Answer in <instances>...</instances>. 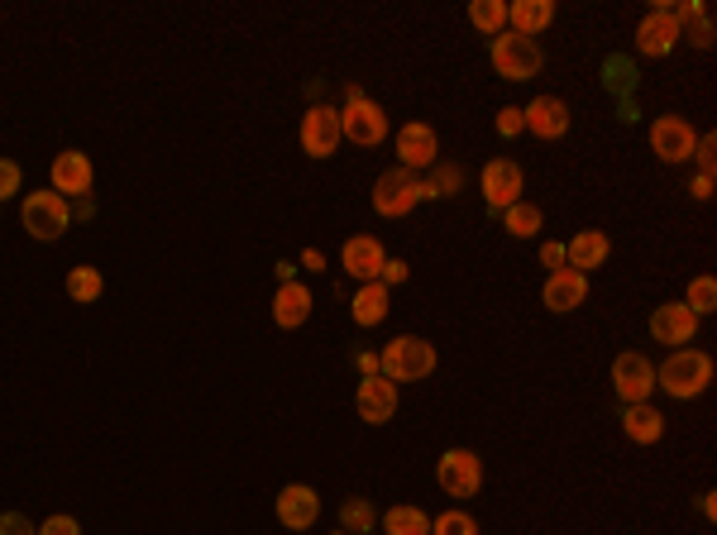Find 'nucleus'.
<instances>
[{"instance_id":"nucleus-1","label":"nucleus","mask_w":717,"mask_h":535,"mask_svg":"<svg viewBox=\"0 0 717 535\" xmlns=\"http://www.w3.org/2000/svg\"><path fill=\"white\" fill-rule=\"evenodd\" d=\"M378 373L388 383H421L436 373V345L421 335H397L392 345L378 354Z\"/></svg>"},{"instance_id":"nucleus-2","label":"nucleus","mask_w":717,"mask_h":535,"mask_svg":"<svg viewBox=\"0 0 717 535\" xmlns=\"http://www.w3.org/2000/svg\"><path fill=\"white\" fill-rule=\"evenodd\" d=\"M713 383V359L704 349H675L669 359L656 368V387H665L669 397L689 402Z\"/></svg>"},{"instance_id":"nucleus-3","label":"nucleus","mask_w":717,"mask_h":535,"mask_svg":"<svg viewBox=\"0 0 717 535\" xmlns=\"http://www.w3.org/2000/svg\"><path fill=\"white\" fill-rule=\"evenodd\" d=\"M492 68H498L507 82H531V77L546 68V53H540L536 39H521L512 29H502V34L492 39Z\"/></svg>"},{"instance_id":"nucleus-4","label":"nucleus","mask_w":717,"mask_h":535,"mask_svg":"<svg viewBox=\"0 0 717 535\" xmlns=\"http://www.w3.org/2000/svg\"><path fill=\"white\" fill-rule=\"evenodd\" d=\"M20 220H24V230L34 235V239L53 245V239H62V230H68L72 206H68V197H58V191L48 187V191H34V197H24Z\"/></svg>"},{"instance_id":"nucleus-5","label":"nucleus","mask_w":717,"mask_h":535,"mask_svg":"<svg viewBox=\"0 0 717 535\" xmlns=\"http://www.w3.org/2000/svg\"><path fill=\"white\" fill-rule=\"evenodd\" d=\"M417 201H421V177L407 172V168H388L374 182V210H378V216H388V220L407 216Z\"/></svg>"},{"instance_id":"nucleus-6","label":"nucleus","mask_w":717,"mask_h":535,"mask_svg":"<svg viewBox=\"0 0 717 535\" xmlns=\"http://www.w3.org/2000/svg\"><path fill=\"white\" fill-rule=\"evenodd\" d=\"M436 478H440L445 493L465 502V497H474L478 488H484V464H478L474 449H445L440 464H436Z\"/></svg>"},{"instance_id":"nucleus-7","label":"nucleus","mask_w":717,"mask_h":535,"mask_svg":"<svg viewBox=\"0 0 717 535\" xmlns=\"http://www.w3.org/2000/svg\"><path fill=\"white\" fill-rule=\"evenodd\" d=\"M613 393L627 402H650V393H656V368H650V359L646 354H636V349H627V354H617L613 359Z\"/></svg>"},{"instance_id":"nucleus-8","label":"nucleus","mask_w":717,"mask_h":535,"mask_svg":"<svg viewBox=\"0 0 717 535\" xmlns=\"http://www.w3.org/2000/svg\"><path fill=\"white\" fill-rule=\"evenodd\" d=\"M340 135L349 143H359V149H374V143H382V135H388V116H382V106H374L369 96H364V101H349L340 110Z\"/></svg>"},{"instance_id":"nucleus-9","label":"nucleus","mask_w":717,"mask_h":535,"mask_svg":"<svg viewBox=\"0 0 717 535\" xmlns=\"http://www.w3.org/2000/svg\"><path fill=\"white\" fill-rule=\"evenodd\" d=\"M694 143H698V135L684 116H660L650 125V149H656V158H665V164H689Z\"/></svg>"},{"instance_id":"nucleus-10","label":"nucleus","mask_w":717,"mask_h":535,"mask_svg":"<svg viewBox=\"0 0 717 535\" xmlns=\"http://www.w3.org/2000/svg\"><path fill=\"white\" fill-rule=\"evenodd\" d=\"M340 110L335 106H311L307 120H301V149H307V158H330L335 149H340Z\"/></svg>"},{"instance_id":"nucleus-11","label":"nucleus","mask_w":717,"mask_h":535,"mask_svg":"<svg viewBox=\"0 0 717 535\" xmlns=\"http://www.w3.org/2000/svg\"><path fill=\"white\" fill-rule=\"evenodd\" d=\"M397 158H402L407 172L440 164V139H436V129H430L426 120L402 125V129H397Z\"/></svg>"},{"instance_id":"nucleus-12","label":"nucleus","mask_w":717,"mask_h":535,"mask_svg":"<svg viewBox=\"0 0 717 535\" xmlns=\"http://www.w3.org/2000/svg\"><path fill=\"white\" fill-rule=\"evenodd\" d=\"M478 182H484V197H488V210H492V216L521 201V168L512 164V158H492Z\"/></svg>"},{"instance_id":"nucleus-13","label":"nucleus","mask_w":717,"mask_h":535,"mask_svg":"<svg viewBox=\"0 0 717 535\" xmlns=\"http://www.w3.org/2000/svg\"><path fill=\"white\" fill-rule=\"evenodd\" d=\"M569 106L560 96H536L531 106H521V125L531 129L536 139H565L569 135Z\"/></svg>"},{"instance_id":"nucleus-14","label":"nucleus","mask_w":717,"mask_h":535,"mask_svg":"<svg viewBox=\"0 0 717 535\" xmlns=\"http://www.w3.org/2000/svg\"><path fill=\"white\" fill-rule=\"evenodd\" d=\"M355 412L369 420V426H388V420L397 416V383H388L382 373L364 378L359 393H355Z\"/></svg>"},{"instance_id":"nucleus-15","label":"nucleus","mask_w":717,"mask_h":535,"mask_svg":"<svg viewBox=\"0 0 717 535\" xmlns=\"http://www.w3.org/2000/svg\"><path fill=\"white\" fill-rule=\"evenodd\" d=\"M675 43H679V20L669 14V0H665V6L650 10L641 20V29H636V48H641L646 58H669Z\"/></svg>"},{"instance_id":"nucleus-16","label":"nucleus","mask_w":717,"mask_h":535,"mask_svg":"<svg viewBox=\"0 0 717 535\" xmlns=\"http://www.w3.org/2000/svg\"><path fill=\"white\" fill-rule=\"evenodd\" d=\"M540 301H546V311H555V316L579 311V306L588 301V278H584V273H574V268L550 273L546 287H540Z\"/></svg>"},{"instance_id":"nucleus-17","label":"nucleus","mask_w":717,"mask_h":535,"mask_svg":"<svg viewBox=\"0 0 717 535\" xmlns=\"http://www.w3.org/2000/svg\"><path fill=\"white\" fill-rule=\"evenodd\" d=\"M650 335H656L660 345H689L698 335V316L684 301H665L650 311Z\"/></svg>"},{"instance_id":"nucleus-18","label":"nucleus","mask_w":717,"mask_h":535,"mask_svg":"<svg viewBox=\"0 0 717 535\" xmlns=\"http://www.w3.org/2000/svg\"><path fill=\"white\" fill-rule=\"evenodd\" d=\"M340 264H345L349 278H359V283H378V273H382V264H388V254H382V245H378L374 235H355V239H345Z\"/></svg>"},{"instance_id":"nucleus-19","label":"nucleus","mask_w":717,"mask_h":535,"mask_svg":"<svg viewBox=\"0 0 717 535\" xmlns=\"http://www.w3.org/2000/svg\"><path fill=\"white\" fill-rule=\"evenodd\" d=\"M316 516H321V497H316L307 483H292V488L278 493V522L287 531H307V526H316Z\"/></svg>"},{"instance_id":"nucleus-20","label":"nucleus","mask_w":717,"mask_h":535,"mask_svg":"<svg viewBox=\"0 0 717 535\" xmlns=\"http://www.w3.org/2000/svg\"><path fill=\"white\" fill-rule=\"evenodd\" d=\"M53 191L58 197H87L91 191V158L82 149H62L53 158Z\"/></svg>"},{"instance_id":"nucleus-21","label":"nucleus","mask_w":717,"mask_h":535,"mask_svg":"<svg viewBox=\"0 0 717 535\" xmlns=\"http://www.w3.org/2000/svg\"><path fill=\"white\" fill-rule=\"evenodd\" d=\"M608 254H613V245H608V235L603 230H584V235H574L569 245H565V264L574 268V273H594V268H603L608 264Z\"/></svg>"},{"instance_id":"nucleus-22","label":"nucleus","mask_w":717,"mask_h":535,"mask_svg":"<svg viewBox=\"0 0 717 535\" xmlns=\"http://www.w3.org/2000/svg\"><path fill=\"white\" fill-rule=\"evenodd\" d=\"M555 20V0H512L507 6V29L521 39H536L540 29H550Z\"/></svg>"},{"instance_id":"nucleus-23","label":"nucleus","mask_w":717,"mask_h":535,"mask_svg":"<svg viewBox=\"0 0 717 535\" xmlns=\"http://www.w3.org/2000/svg\"><path fill=\"white\" fill-rule=\"evenodd\" d=\"M307 316H311V291L301 283H282L273 297V320L282 330H297V326H307Z\"/></svg>"},{"instance_id":"nucleus-24","label":"nucleus","mask_w":717,"mask_h":535,"mask_svg":"<svg viewBox=\"0 0 717 535\" xmlns=\"http://www.w3.org/2000/svg\"><path fill=\"white\" fill-rule=\"evenodd\" d=\"M621 430H627L636 445H656L665 435V416L650 407V402H631V407H621Z\"/></svg>"},{"instance_id":"nucleus-25","label":"nucleus","mask_w":717,"mask_h":535,"mask_svg":"<svg viewBox=\"0 0 717 535\" xmlns=\"http://www.w3.org/2000/svg\"><path fill=\"white\" fill-rule=\"evenodd\" d=\"M469 182V172L459 164H430V177H421V201H440V197H459Z\"/></svg>"},{"instance_id":"nucleus-26","label":"nucleus","mask_w":717,"mask_h":535,"mask_svg":"<svg viewBox=\"0 0 717 535\" xmlns=\"http://www.w3.org/2000/svg\"><path fill=\"white\" fill-rule=\"evenodd\" d=\"M349 311H355V320L364 330L382 326V316H388V287H382V283H364L355 291V301H349Z\"/></svg>"},{"instance_id":"nucleus-27","label":"nucleus","mask_w":717,"mask_h":535,"mask_svg":"<svg viewBox=\"0 0 717 535\" xmlns=\"http://www.w3.org/2000/svg\"><path fill=\"white\" fill-rule=\"evenodd\" d=\"M382 531H388V535H430V516L421 507L397 502V507L382 512Z\"/></svg>"},{"instance_id":"nucleus-28","label":"nucleus","mask_w":717,"mask_h":535,"mask_svg":"<svg viewBox=\"0 0 717 535\" xmlns=\"http://www.w3.org/2000/svg\"><path fill=\"white\" fill-rule=\"evenodd\" d=\"M502 225H507V235H512V239H531V235H540V225H546V216H540V206L517 201V206H507V210H502Z\"/></svg>"},{"instance_id":"nucleus-29","label":"nucleus","mask_w":717,"mask_h":535,"mask_svg":"<svg viewBox=\"0 0 717 535\" xmlns=\"http://www.w3.org/2000/svg\"><path fill=\"white\" fill-rule=\"evenodd\" d=\"M378 526V507L369 497H345L340 502V531H355V535H369Z\"/></svg>"},{"instance_id":"nucleus-30","label":"nucleus","mask_w":717,"mask_h":535,"mask_svg":"<svg viewBox=\"0 0 717 535\" xmlns=\"http://www.w3.org/2000/svg\"><path fill=\"white\" fill-rule=\"evenodd\" d=\"M469 24L498 39L507 29V6H502V0H474V6H469Z\"/></svg>"},{"instance_id":"nucleus-31","label":"nucleus","mask_w":717,"mask_h":535,"mask_svg":"<svg viewBox=\"0 0 717 535\" xmlns=\"http://www.w3.org/2000/svg\"><path fill=\"white\" fill-rule=\"evenodd\" d=\"M101 273H96L91 264H77L72 273H68V297L72 301H96V297H101Z\"/></svg>"},{"instance_id":"nucleus-32","label":"nucleus","mask_w":717,"mask_h":535,"mask_svg":"<svg viewBox=\"0 0 717 535\" xmlns=\"http://www.w3.org/2000/svg\"><path fill=\"white\" fill-rule=\"evenodd\" d=\"M684 306H689L694 316L717 311V283H713V278H694V283H689V297H684Z\"/></svg>"},{"instance_id":"nucleus-33","label":"nucleus","mask_w":717,"mask_h":535,"mask_svg":"<svg viewBox=\"0 0 717 535\" xmlns=\"http://www.w3.org/2000/svg\"><path fill=\"white\" fill-rule=\"evenodd\" d=\"M603 82H608V91L627 96L636 87V68H631L627 58H608V62H603Z\"/></svg>"},{"instance_id":"nucleus-34","label":"nucleus","mask_w":717,"mask_h":535,"mask_svg":"<svg viewBox=\"0 0 717 535\" xmlns=\"http://www.w3.org/2000/svg\"><path fill=\"white\" fill-rule=\"evenodd\" d=\"M430 535H478V522L469 512H440L430 522Z\"/></svg>"},{"instance_id":"nucleus-35","label":"nucleus","mask_w":717,"mask_h":535,"mask_svg":"<svg viewBox=\"0 0 717 535\" xmlns=\"http://www.w3.org/2000/svg\"><path fill=\"white\" fill-rule=\"evenodd\" d=\"M20 182H24L20 164H14V158H0V201L14 197V191H20Z\"/></svg>"},{"instance_id":"nucleus-36","label":"nucleus","mask_w":717,"mask_h":535,"mask_svg":"<svg viewBox=\"0 0 717 535\" xmlns=\"http://www.w3.org/2000/svg\"><path fill=\"white\" fill-rule=\"evenodd\" d=\"M492 125H498V135H502V139H517L521 129H526V125H521V106H502V110H498V120H492Z\"/></svg>"},{"instance_id":"nucleus-37","label":"nucleus","mask_w":717,"mask_h":535,"mask_svg":"<svg viewBox=\"0 0 717 535\" xmlns=\"http://www.w3.org/2000/svg\"><path fill=\"white\" fill-rule=\"evenodd\" d=\"M0 535H39V531H34V522H29V516H20V512H0Z\"/></svg>"},{"instance_id":"nucleus-38","label":"nucleus","mask_w":717,"mask_h":535,"mask_svg":"<svg viewBox=\"0 0 717 535\" xmlns=\"http://www.w3.org/2000/svg\"><path fill=\"white\" fill-rule=\"evenodd\" d=\"M39 535H82V526H77V516H48V522L39 526Z\"/></svg>"},{"instance_id":"nucleus-39","label":"nucleus","mask_w":717,"mask_h":535,"mask_svg":"<svg viewBox=\"0 0 717 535\" xmlns=\"http://www.w3.org/2000/svg\"><path fill=\"white\" fill-rule=\"evenodd\" d=\"M694 158H698V168L713 177V168H717V139H713V135L698 139V143H694Z\"/></svg>"},{"instance_id":"nucleus-40","label":"nucleus","mask_w":717,"mask_h":535,"mask_svg":"<svg viewBox=\"0 0 717 535\" xmlns=\"http://www.w3.org/2000/svg\"><path fill=\"white\" fill-rule=\"evenodd\" d=\"M407 278H411V268L402 264V258H388V264H382V273H378L382 287H397V283H407Z\"/></svg>"},{"instance_id":"nucleus-41","label":"nucleus","mask_w":717,"mask_h":535,"mask_svg":"<svg viewBox=\"0 0 717 535\" xmlns=\"http://www.w3.org/2000/svg\"><path fill=\"white\" fill-rule=\"evenodd\" d=\"M540 264H546L550 273H560V268H569V264H565V245H540Z\"/></svg>"},{"instance_id":"nucleus-42","label":"nucleus","mask_w":717,"mask_h":535,"mask_svg":"<svg viewBox=\"0 0 717 535\" xmlns=\"http://www.w3.org/2000/svg\"><path fill=\"white\" fill-rule=\"evenodd\" d=\"M694 197H698V201H708V197H713V177H708V172H698V177H694Z\"/></svg>"},{"instance_id":"nucleus-43","label":"nucleus","mask_w":717,"mask_h":535,"mask_svg":"<svg viewBox=\"0 0 717 535\" xmlns=\"http://www.w3.org/2000/svg\"><path fill=\"white\" fill-rule=\"evenodd\" d=\"M359 368L374 378V373H378V354H359Z\"/></svg>"},{"instance_id":"nucleus-44","label":"nucleus","mask_w":717,"mask_h":535,"mask_svg":"<svg viewBox=\"0 0 717 535\" xmlns=\"http://www.w3.org/2000/svg\"><path fill=\"white\" fill-rule=\"evenodd\" d=\"M335 535H345V531H335Z\"/></svg>"}]
</instances>
